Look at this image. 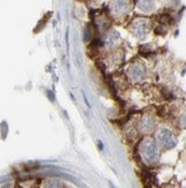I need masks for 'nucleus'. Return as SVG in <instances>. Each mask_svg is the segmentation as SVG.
Here are the masks:
<instances>
[{"mask_svg": "<svg viewBox=\"0 0 186 188\" xmlns=\"http://www.w3.org/2000/svg\"><path fill=\"white\" fill-rule=\"evenodd\" d=\"M143 156L148 164H155L158 160V147L152 140H147L143 144Z\"/></svg>", "mask_w": 186, "mask_h": 188, "instance_id": "1", "label": "nucleus"}, {"mask_svg": "<svg viewBox=\"0 0 186 188\" xmlns=\"http://www.w3.org/2000/svg\"><path fill=\"white\" fill-rule=\"evenodd\" d=\"M158 140L164 149H171L176 146V138L169 129H162L158 135Z\"/></svg>", "mask_w": 186, "mask_h": 188, "instance_id": "2", "label": "nucleus"}, {"mask_svg": "<svg viewBox=\"0 0 186 188\" xmlns=\"http://www.w3.org/2000/svg\"><path fill=\"white\" fill-rule=\"evenodd\" d=\"M154 128V119L151 115H144L139 122V129L143 133H151Z\"/></svg>", "mask_w": 186, "mask_h": 188, "instance_id": "3", "label": "nucleus"}, {"mask_svg": "<svg viewBox=\"0 0 186 188\" xmlns=\"http://www.w3.org/2000/svg\"><path fill=\"white\" fill-rule=\"evenodd\" d=\"M129 74H130V78L132 80H141L143 76H144V68L139 66V65H137V66L131 68Z\"/></svg>", "mask_w": 186, "mask_h": 188, "instance_id": "4", "label": "nucleus"}, {"mask_svg": "<svg viewBox=\"0 0 186 188\" xmlns=\"http://www.w3.org/2000/svg\"><path fill=\"white\" fill-rule=\"evenodd\" d=\"M134 31L137 35H145L146 31H147V24L145 22H141V23H138L136 24V28H134Z\"/></svg>", "mask_w": 186, "mask_h": 188, "instance_id": "5", "label": "nucleus"}, {"mask_svg": "<svg viewBox=\"0 0 186 188\" xmlns=\"http://www.w3.org/2000/svg\"><path fill=\"white\" fill-rule=\"evenodd\" d=\"M139 6L144 11H149L153 7V1L152 0H141L140 3H139Z\"/></svg>", "mask_w": 186, "mask_h": 188, "instance_id": "6", "label": "nucleus"}, {"mask_svg": "<svg viewBox=\"0 0 186 188\" xmlns=\"http://www.w3.org/2000/svg\"><path fill=\"white\" fill-rule=\"evenodd\" d=\"M45 188H62V185L58 181H48L46 184Z\"/></svg>", "mask_w": 186, "mask_h": 188, "instance_id": "7", "label": "nucleus"}, {"mask_svg": "<svg viewBox=\"0 0 186 188\" xmlns=\"http://www.w3.org/2000/svg\"><path fill=\"white\" fill-rule=\"evenodd\" d=\"M125 6H127V4H125V1H124V0H117L115 8L117 9V11H121V9H124Z\"/></svg>", "mask_w": 186, "mask_h": 188, "instance_id": "8", "label": "nucleus"}, {"mask_svg": "<svg viewBox=\"0 0 186 188\" xmlns=\"http://www.w3.org/2000/svg\"><path fill=\"white\" fill-rule=\"evenodd\" d=\"M83 97H84V100H85V104H86V105H88V107H90V103H88V100L86 99V96H85V95H83Z\"/></svg>", "mask_w": 186, "mask_h": 188, "instance_id": "9", "label": "nucleus"}, {"mask_svg": "<svg viewBox=\"0 0 186 188\" xmlns=\"http://www.w3.org/2000/svg\"><path fill=\"white\" fill-rule=\"evenodd\" d=\"M109 186H110V188H115V186H114V185H113L110 181H109Z\"/></svg>", "mask_w": 186, "mask_h": 188, "instance_id": "10", "label": "nucleus"}]
</instances>
